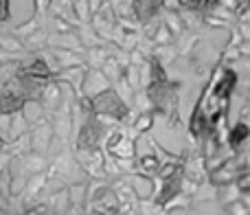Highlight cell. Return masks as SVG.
<instances>
[{"label":"cell","mask_w":250,"mask_h":215,"mask_svg":"<svg viewBox=\"0 0 250 215\" xmlns=\"http://www.w3.org/2000/svg\"><path fill=\"white\" fill-rule=\"evenodd\" d=\"M95 110L105 112V114L114 116V119H123V116L127 114L125 104L119 99L117 92H112V90H105V92H101V95L97 97L95 99Z\"/></svg>","instance_id":"6da1fadb"},{"label":"cell","mask_w":250,"mask_h":215,"mask_svg":"<svg viewBox=\"0 0 250 215\" xmlns=\"http://www.w3.org/2000/svg\"><path fill=\"white\" fill-rule=\"evenodd\" d=\"M26 95L24 88L16 86V84H7L0 92V112H16L24 106Z\"/></svg>","instance_id":"7a4b0ae2"},{"label":"cell","mask_w":250,"mask_h":215,"mask_svg":"<svg viewBox=\"0 0 250 215\" xmlns=\"http://www.w3.org/2000/svg\"><path fill=\"white\" fill-rule=\"evenodd\" d=\"M134 2V13L141 22L149 20L160 7H163V0H132Z\"/></svg>","instance_id":"3957f363"},{"label":"cell","mask_w":250,"mask_h":215,"mask_svg":"<svg viewBox=\"0 0 250 215\" xmlns=\"http://www.w3.org/2000/svg\"><path fill=\"white\" fill-rule=\"evenodd\" d=\"M24 75L29 79H48L51 77V68L46 66V62L44 60H35L33 64L24 70Z\"/></svg>","instance_id":"277c9868"},{"label":"cell","mask_w":250,"mask_h":215,"mask_svg":"<svg viewBox=\"0 0 250 215\" xmlns=\"http://www.w3.org/2000/svg\"><path fill=\"white\" fill-rule=\"evenodd\" d=\"M248 136H250V128H248V125H246V123H237L233 129H230V134H229V143H230L233 147H239Z\"/></svg>","instance_id":"5b68a950"},{"label":"cell","mask_w":250,"mask_h":215,"mask_svg":"<svg viewBox=\"0 0 250 215\" xmlns=\"http://www.w3.org/2000/svg\"><path fill=\"white\" fill-rule=\"evenodd\" d=\"M217 2H220V0H189V7H191V9H198V11H202V9L215 7Z\"/></svg>","instance_id":"8992f818"},{"label":"cell","mask_w":250,"mask_h":215,"mask_svg":"<svg viewBox=\"0 0 250 215\" xmlns=\"http://www.w3.org/2000/svg\"><path fill=\"white\" fill-rule=\"evenodd\" d=\"M237 187L242 191H250V173H244V176L237 178Z\"/></svg>","instance_id":"52a82bcc"}]
</instances>
